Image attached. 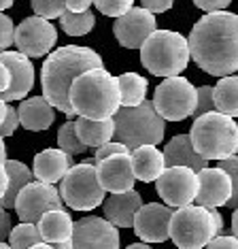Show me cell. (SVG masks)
I'll return each mask as SVG.
<instances>
[{"instance_id": "20", "label": "cell", "mask_w": 238, "mask_h": 249, "mask_svg": "<svg viewBox=\"0 0 238 249\" xmlns=\"http://www.w3.org/2000/svg\"><path fill=\"white\" fill-rule=\"evenodd\" d=\"M75 166L72 156L64 154L62 149H43L41 154L34 156L32 162V175L41 183L55 185L58 181L66 177V173Z\"/></svg>"}, {"instance_id": "10", "label": "cell", "mask_w": 238, "mask_h": 249, "mask_svg": "<svg viewBox=\"0 0 238 249\" xmlns=\"http://www.w3.org/2000/svg\"><path fill=\"white\" fill-rule=\"evenodd\" d=\"M62 207L64 202H62L60 190H55V185L41 183V181L28 183L15 200V211L21 224H38L45 213L60 211Z\"/></svg>"}, {"instance_id": "7", "label": "cell", "mask_w": 238, "mask_h": 249, "mask_svg": "<svg viewBox=\"0 0 238 249\" xmlns=\"http://www.w3.org/2000/svg\"><path fill=\"white\" fill-rule=\"evenodd\" d=\"M60 196L62 202L75 211H94L96 207H100L106 196L98 181L96 160L75 164L60 181Z\"/></svg>"}, {"instance_id": "22", "label": "cell", "mask_w": 238, "mask_h": 249, "mask_svg": "<svg viewBox=\"0 0 238 249\" xmlns=\"http://www.w3.org/2000/svg\"><path fill=\"white\" fill-rule=\"evenodd\" d=\"M132 158V168L134 177L143 183H151L162 177V173L166 171V162H164V154L157 149L155 145H143L136 147L134 151H130Z\"/></svg>"}, {"instance_id": "23", "label": "cell", "mask_w": 238, "mask_h": 249, "mask_svg": "<svg viewBox=\"0 0 238 249\" xmlns=\"http://www.w3.org/2000/svg\"><path fill=\"white\" fill-rule=\"evenodd\" d=\"M17 113H19V126H24L30 132H43L55 122V109L43 96L21 100Z\"/></svg>"}, {"instance_id": "26", "label": "cell", "mask_w": 238, "mask_h": 249, "mask_svg": "<svg viewBox=\"0 0 238 249\" xmlns=\"http://www.w3.org/2000/svg\"><path fill=\"white\" fill-rule=\"evenodd\" d=\"M4 168H7V175H9V188H7L4 198L0 200V207L15 209V200H17V196H19V192L24 190L28 183H32L34 175H32L30 168L19 160H7L4 162Z\"/></svg>"}, {"instance_id": "4", "label": "cell", "mask_w": 238, "mask_h": 249, "mask_svg": "<svg viewBox=\"0 0 238 249\" xmlns=\"http://www.w3.org/2000/svg\"><path fill=\"white\" fill-rule=\"evenodd\" d=\"M191 145L204 160H228L238 156V124L223 113H206L194 120L189 132Z\"/></svg>"}, {"instance_id": "31", "label": "cell", "mask_w": 238, "mask_h": 249, "mask_svg": "<svg viewBox=\"0 0 238 249\" xmlns=\"http://www.w3.org/2000/svg\"><path fill=\"white\" fill-rule=\"evenodd\" d=\"M58 149H62L68 156L85 154V149H87V147H85L81 143V139H79L75 122L68 120L64 126H60V130H58Z\"/></svg>"}, {"instance_id": "27", "label": "cell", "mask_w": 238, "mask_h": 249, "mask_svg": "<svg viewBox=\"0 0 238 249\" xmlns=\"http://www.w3.org/2000/svg\"><path fill=\"white\" fill-rule=\"evenodd\" d=\"M213 100L217 113H223L232 120L238 117V75L219 79L217 86H213Z\"/></svg>"}, {"instance_id": "18", "label": "cell", "mask_w": 238, "mask_h": 249, "mask_svg": "<svg viewBox=\"0 0 238 249\" xmlns=\"http://www.w3.org/2000/svg\"><path fill=\"white\" fill-rule=\"evenodd\" d=\"M0 62L11 72V86L0 98L7 105L13 103V100H26L28 92L34 86V66L30 58H26L19 52H2L0 53Z\"/></svg>"}, {"instance_id": "52", "label": "cell", "mask_w": 238, "mask_h": 249, "mask_svg": "<svg viewBox=\"0 0 238 249\" xmlns=\"http://www.w3.org/2000/svg\"><path fill=\"white\" fill-rule=\"evenodd\" d=\"M128 249H153V247L147 245V243H134V245H130Z\"/></svg>"}, {"instance_id": "16", "label": "cell", "mask_w": 238, "mask_h": 249, "mask_svg": "<svg viewBox=\"0 0 238 249\" xmlns=\"http://www.w3.org/2000/svg\"><path fill=\"white\" fill-rule=\"evenodd\" d=\"M232 198V179L223 168H204L198 173V196L196 205L204 209L228 207Z\"/></svg>"}, {"instance_id": "49", "label": "cell", "mask_w": 238, "mask_h": 249, "mask_svg": "<svg viewBox=\"0 0 238 249\" xmlns=\"http://www.w3.org/2000/svg\"><path fill=\"white\" fill-rule=\"evenodd\" d=\"M0 162H7V147H4V141H2V137H0Z\"/></svg>"}, {"instance_id": "14", "label": "cell", "mask_w": 238, "mask_h": 249, "mask_svg": "<svg viewBox=\"0 0 238 249\" xmlns=\"http://www.w3.org/2000/svg\"><path fill=\"white\" fill-rule=\"evenodd\" d=\"M155 15L149 13L143 7H132L126 15L115 19L113 24V35L117 43L126 49H140L145 41L155 32Z\"/></svg>"}, {"instance_id": "28", "label": "cell", "mask_w": 238, "mask_h": 249, "mask_svg": "<svg viewBox=\"0 0 238 249\" xmlns=\"http://www.w3.org/2000/svg\"><path fill=\"white\" fill-rule=\"evenodd\" d=\"M115 81L119 88L121 107H138L145 103L147 88H149V81L145 77L136 75V72H123V75L115 77Z\"/></svg>"}, {"instance_id": "30", "label": "cell", "mask_w": 238, "mask_h": 249, "mask_svg": "<svg viewBox=\"0 0 238 249\" xmlns=\"http://www.w3.org/2000/svg\"><path fill=\"white\" fill-rule=\"evenodd\" d=\"M38 243H43V236L38 232L36 224H17L15 228H11L9 234L11 249H32Z\"/></svg>"}, {"instance_id": "13", "label": "cell", "mask_w": 238, "mask_h": 249, "mask_svg": "<svg viewBox=\"0 0 238 249\" xmlns=\"http://www.w3.org/2000/svg\"><path fill=\"white\" fill-rule=\"evenodd\" d=\"M70 241L72 249H119L121 245L119 228L96 215H85L75 222Z\"/></svg>"}, {"instance_id": "34", "label": "cell", "mask_w": 238, "mask_h": 249, "mask_svg": "<svg viewBox=\"0 0 238 249\" xmlns=\"http://www.w3.org/2000/svg\"><path fill=\"white\" fill-rule=\"evenodd\" d=\"M219 168H223L232 179V198L228 202L230 209H238V156L228 158V160L219 162Z\"/></svg>"}, {"instance_id": "43", "label": "cell", "mask_w": 238, "mask_h": 249, "mask_svg": "<svg viewBox=\"0 0 238 249\" xmlns=\"http://www.w3.org/2000/svg\"><path fill=\"white\" fill-rule=\"evenodd\" d=\"M94 4V0H66V9L72 13H85Z\"/></svg>"}, {"instance_id": "45", "label": "cell", "mask_w": 238, "mask_h": 249, "mask_svg": "<svg viewBox=\"0 0 238 249\" xmlns=\"http://www.w3.org/2000/svg\"><path fill=\"white\" fill-rule=\"evenodd\" d=\"M7 188H9V175H7L4 164L0 162V200H2L4 194H7Z\"/></svg>"}, {"instance_id": "41", "label": "cell", "mask_w": 238, "mask_h": 249, "mask_svg": "<svg viewBox=\"0 0 238 249\" xmlns=\"http://www.w3.org/2000/svg\"><path fill=\"white\" fill-rule=\"evenodd\" d=\"M174 0H140V4H143V9H147L149 13H166V11L172 7Z\"/></svg>"}, {"instance_id": "44", "label": "cell", "mask_w": 238, "mask_h": 249, "mask_svg": "<svg viewBox=\"0 0 238 249\" xmlns=\"http://www.w3.org/2000/svg\"><path fill=\"white\" fill-rule=\"evenodd\" d=\"M9 86H11V72H9L7 66L0 62V96L7 92Z\"/></svg>"}, {"instance_id": "40", "label": "cell", "mask_w": 238, "mask_h": 249, "mask_svg": "<svg viewBox=\"0 0 238 249\" xmlns=\"http://www.w3.org/2000/svg\"><path fill=\"white\" fill-rule=\"evenodd\" d=\"M204 249H238V239L232 234H219Z\"/></svg>"}, {"instance_id": "42", "label": "cell", "mask_w": 238, "mask_h": 249, "mask_svg": "<svg viewBox=\"0 0 238 249\" xmlns=\"http://www.w3.org/2000/svg\"><path fill=\"white\" fill-rule=\"evenodd\" d=\"M9 234H11V215L7 213V209L0 207V243L9 239Z\"/></svg>"}, {"instance_id": "24", "label": "cell", "mask_w": 238, "mask_h": 249, "mask_svg": "<svg viewBox=\"0 0 238 249\" xmlns=\"http://www.w3.org/2000/svg\"><path fill=\"white\" fill-rule=\"evenodd\" d=\"M36 226L43 236V243H49V245H58V243L70 241L72 230H75V222H72L70 215H68L64 209L45 213Z\"/></svg>"}, {"instance_id": "50", "label": "cell", "mask_w": 238, "mask_h": 249, "mask_svg": "<svg viewBox=\"0 0 238 249\" xmlns=\"http://www.w3.org/2000/svg\"><path fill=\"white\" fill-rule=\"evenodd\" d=\"M13 2H15V0H0V13H2V11H7L9 7H13Z\"/></svg>"}, {"instance_id": "47", "label": "cell", "mask_w": 238, "mask_h": 249, "mask_svg": "<svg viewBox=\"0 0 238 249\" xmlns=\"http://www.w3.org/2000/svg\"><path fill=\"white\" fill-rule=\"evenodd\" d=\"M232 236L238 239V209H234V213H232Z\"/></svg>"}, {"instance_id": "51", "label": "cell", "mask_w": 238, "mask_h": 249, "mask_svg": "<svg viewBox=\"0 0 238 249\" xmlns=\"http://www.w3.org/2000/svg\"><path fill=\"white\" fill-rule=\"evenodd\" d=\"M53 249H72V241H64V243H58V245H53Z\"/></svg>"}, {"instance_id": "21", "label": "cell", "mask_w": 238, "mask_h": 249, "mask_svg": "<svg viewBox=\"0 0 238 249\" xmlns=\"http://www.w3.org/2000/svg\"><path fill=\"white\" fill-rule=\"evenodd\" d=\"M164 162H166V168L170 166H185L191 168V171L200 173L206 168V160L202 156H198V151L191 145L189 134H177V137L170 139V143L164 147Z\"/></svg>"}, {"instance_id": "6", "label": "cell", "mask_w": 238, "mask_h": 249, "mask_svg": "<svg viewBox=\"0 0 238 249\" xmlns=\"http://www.w3.org/2000/svg\"><path fill=\"white\" fill-rule=\"evenodd\" d=\"M113 122H115V141L126 145L130 151L143 145H160L164 141L166 124L149 100L138 107H121Z\"/></svg>"}, {"instance_id": "46", "label": "cell", "mask_w": 238, "mask_h": 249, "mask_svg": "<svg viewBox=\"0 0 238 249\" xmlns=\"http://www.w3.org/2000/svg\"><path fill=\"white\" fill-rule=\"evenodd\" d=\"M211 217H213V224H215V230H217V236L223 232V217L217 209H211Z\"/></svg>"}, {"instance_id": "29", "label": "cell", "mask_w": 238, "mask_h": 249, "mask_svg": "<svg viewBox=\"0 0 238 249\" xmlns=\"http://www.w3.org/2000/svg\"><path fill=\"white\" fill-rule=\"evenodd\" d=\"M96 18L92 11H85V13H72V11L66 9V13L60 18V26L66 35L70 36H83L87 32L94 30Z\"/></svg>"}, {"instance_id": "11", "label": "cell", "mask_w": 238, "mask_h": 249, "mask_svg": "<svg viewBox=\"0 0 238 249\" xmlns=\"http://www.w3.org/2000/svg\"><path fill=\"white\" fill-rule=\"evenodd\" d=\"M155 188L166 207H189L198 196V173L185 166H170L155 181Z\"/></svg>"}, {"instance_id": "15", "label": "cell", "mask_w": 238, "mask_h": 249, "mask_svg": "<svg viewBox=\"0 0 238 249\" xmlns=\"http://www.w3.org/2000/svg\"><path fill=\"white\" fill-rule=\"evenodd\" d=\"M172 209L160 202H149L138 209L134 217V232L143 243H164L170 239V219Z\"/></svg>"}, {"instance_id": "9", "label": "cell", "mask_w": 238, "mask_h": 249, "mask_svg": "<svg viewBox=\"0 0 238 249\" xmlns=\"http://www.w3.org/2000/svg\"><path fill=\"white\" fill-rule=\"evenodd\" d=\"M198 103V88L185 77H168L155 88L153 107L164 122H183L194 115Z\"/></svg>"}, {"instance_id": "38", "label": "cell", "mask_w": 238, "mask_h": 249, "mask_svg": "<svg viewBox=\"0 0 238 249\" xmlns=\"http://www.w3.org/2000/svg\"><path fill=\"white\" fill-rule=\"evenodd\" d=\"M17 126H19V113H17L15 107H7V117H4L2 126H0V137H11V134L17 130Z\"/></svg>"}, {"instance_id": "37", "label": "cell", "mask_w": 238, "mask_h": 249, "mask_svg": "<svg viewBox=\"0 0 238 249\" xmlns=\"http://www.w3.org/2000/svg\"><path fill=\"white\" fill-rule=\"evenodd\" d=\"M128 154H130V149L126 145L117 143V141H111V143H104L102 147L96 149L94 160L100 162V160H106V158H111V156H128Z\"/></svg>"}, {"instance_id": "8", "label": "cell", "mask_w": 238, "mask_h": 249, "mask_svg": "<svg viewBox=\"0 0 238 249\" xmlns=\"http://www.w3.org/2000/svg\"><path fill=\"white\" fill-rule=\"evenodd\" d=\"M217 236L211 209L189 205L177 209L170 219V241L179 249H204Z\"/></svg>"}, {"instance_id": "48", "label": "cell", "mask_w": 238, "mask_h": 249, "mask_svg": "<svg viewBox=\"0 0 238 249\" xmlns=\"http://www.w3.org/2000/svg\"><path fill=\"white\" fill-rule=\"evenodd\" d=\"M7 103H4L2 98H0V126H2V122H4V117H7Z\"/></svg>"}, {"instance_id": "54", "label": "cell", "mask_w": 238, "mask_h": 249, "mask_svg": "<svg viewBox=\"0 0 238 249\" xmlns=\"http://www.w3.org/2000/svg\"><path fill=\"white\" fill-rule=\"evenodd\" d=\"M0 249H11V245H7V243H0Z\"/></svg>"}, {"instance_id": "36", "label": "cell", "mask_w": 238, "mask_h": 249, "mask_svg": "<svg viewBox=\"0 0 238 249\" xmlns=\"http://www.w3.org/2000/svg\"><path fill=\"white\" fill-rule=\"evenodd\" d=\"M15 41V26L9 15L0 13V53L9 52V47Z\"/></svg>"}, {"instance_id": "35", "label": "cell", "mask_w": 238, "mask_h": 249, "mask_svg": "<svg viewBox=\"0 0 238 249\" xmlns=\"http://www.w3.org/2000/svg\"><path fill=\"white\" fill-rule=\"evenodd\" d=\"M215 111V100H213V88L211 86H202L198 88V103H196V111L191 117H202L206 113H213Z\"/></svg>"}, {"instance_id": "3", "label": "cell", "mask_w": 238, "mask_h": 249, "mask_svg": "<svg viewBox=\"0 0 238 249\" xmlns=\"http://www.w3.org/2000/svg\"><path fill=\"white\" fill-rule=\"evenodd\" d=\"M70 107L85 120H113L121 109L115 77L106 69H94L79 75L70 88Z\"/></svg>"}, {"instance_id": "5", "label": "cell", "mask_w": 238, "mask_h": 249, "mask_svg": "<svg viewBox=\"0 0 238 249\" xmlns=\"http://www.w3.org/2000/svg\"><path fill=\"white\" fill-rule=\"evenodd\" d=\"M189 60V43L174 30H155L140 47V62L155 77H179Z\"/></svg>"}, {"instance_id": "53", "label": "cell", "mask_w": 238, "mask_h": 249, "mask_svg": "<svg viewBox=\"0 0 238 249\" xmlns=\"http://www.w3.org/2000/svg\"><path fill=\"white\" fill-rule=\"evenodd\" d=\"M32 249H53V245H49V243H38V245H34Z\"/></svg>"}, {"instance_id": "55", "label": "cell", "mask_w": 238, "mask_h": 249, "mask_svg": "<svg viewBox=\"0 0 238 249\" xmlns=\"http://www.w3.org/2000/svg\"><path fill=\"white\" fill-rule=\"evenodd\" d=\"M62 2H66V0H62Z\"/></svg>"}, {"instance_id": "19", "label": "cell", "mask_w": 238, "mask_h": 249, "mask_svg": "<svg viewBox=\"0 0 238 249\" xmlns=\"http://www.w3.org/2000/svg\"><path fill=\"white\" fill-rule=\"evenodd\" d=\"M140 207H143V198L136 190L123 192V194H111L102 202L104 219L111 222L115 228H132Z\"/></svg>"}, {"instance_id": "32", "label": "cell", "mask_w": 238, "mask_h": 249, "mask_svg": "<svg viewBox=\"0 0 238 249\" xmlns=\"http://www.w3.org/2000/svg\"><path fill=\"white\" fill-rule=\"evenodd\" d=\"M32 9L36 18L51 21L60 19L66 13V2H62V0H32Z\"/></svg>"}, {"instance_id": "2", "label": "cell", "mask_w": 238, "mask_h": 249, "mask_svg": "<svg viewBox=\"0 0 238 249\" xmlns=\"http://www.w3.org/2000/svg\"><path fill=\"white\" fill-rule=\"evenodd\" d=\"M94 69H104L102 58L94 49L79 47V45H66L55 49L41 69V83H43V98L62 111L70 120L77 113L70 107V88L79 75Z\"/></svg>"}, {"instance_id": "39", "label": "cell", "mask_w": 238, "mask_h": 249, "mask_svg": "<svg viewBox=\"0 0 238 249\" xmlns=\"http://www.w3.org/2000/svg\"><path fill=\"white\" fill-rule=\"evenodd\" d=\"M191 2L204 13H217V11H225V7H230L232 0H191Z\"/></svg>"}, {"instance_id": "17", "label": "cell", "mask_w": 238, "mask_h": 249, "mask_svg": "<svg viewBox=\"0 0 238 249\" xmlns=\"http://www.w3.org/2000/svg\"><path fill=\"white\" fill-rule=\"evenodd\" d=\"M96 173H98V181L104 192L123 194V192L134 190L136 177H134L130 154L128 156H111V158H106V160L96 162Z\"/></svg>"}, {"instance_id": "12", "label": "cell", "mask_w": 238, "mask_h": 249, "mask_svg": "<svg viewBox=\"0 0 238 249\" xmlns=\"http://www.w3.org/2000/svg\"><path fill=\"white\" fill-rule=\"evenodd\" d=\"M58 41V30L51 21L43 18H26L15 28V41L17 52L24 53L26 58H43L51 52V47Z\"/></svg>"}, {"instance_id": "25", "label": "cell", "mask_w": 238, "mask_h": 249, "mask_svg": "<svg viewBox=\"0 0 238 249\" xmlns=\"http://www.w3.org/2000/svg\"><path fill=\"white\" fill-rule=\"evenodd\" d=\"M77 126V134L81 139V143L85 147H102L104 143H111L115 139V122L113 120H102V122H94V120H85L79 117L75 122Z\"/></svg>"}, {"instance_id": "1", "label": "cell", "mask_w": 238, "mask_h": 249, "mask_svg": "<svg viewBox=\"0 0 238 249\" xmlns=\"http://www.w3.org/2000/svg\"><path fill=\"white\" fill-rule=\"evenodd\" d=\"M189 55L206 75L230 77L238 72V15L230 11L206 13L191 28Z\"/></svg>"}, {"instance_id": "33", "label": "cell", "mask_w": 238, "mask_h": 249, "mask_svg": "<svg viewBox=\"0 0 238 249\" xmlns=\"http://www.w3.org/2000/svg\"><path fill=\"white\" fill-rule=\"evenodd\" d=\"M94 4L102 15H109V18L117 19L134 7V0H94Z\"/></svg>"}]
</instances>
